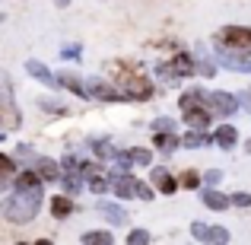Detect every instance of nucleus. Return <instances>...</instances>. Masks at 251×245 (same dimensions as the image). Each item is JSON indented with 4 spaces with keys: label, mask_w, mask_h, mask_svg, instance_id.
Instances as JSON below:
<instances>
[{
    "label": "nucleus",
    "mask_w": 251,
    "mask_h": 245,
    "mask_svg": "<svg viewBox=\"0 0 251 245\" xmlns=\"http://www.w3.org/2000/svg\"><path fill=\"white\" fill-rule=\"evenodd\" d=\"M42 207V185H23V188H13V194L3 204V217L6 223H29L32 217Z\"/></svg>",
    "instance_id": "1"
},
{
    "label": "nucleus",
    "mask_w": 251,
    "mask_h": 245,
    "mask_svg": "<svg viewBox=\"0 0 251 245\" xmlns=\"http://www.w3.org/2000/svg\"><path fill=\"white\" fill-rule=\"evenodd\" d=\"M178 109H181L184 121H188L191 128H197V131H207V124H210V105H207V92H201V89H188V92H181V99H178Z\"/></svg>",
    "instance_id": "2"
},
{
    "label": "nucleus",
    "mask_w": 251,
    "mask_h": 245,
    "mask_svg": "<svg viewBox=\"0 0 251 245\" xmlns=\"http://www.w3.org/2000/svg\"><path fill=\"white\" fill-rule=\"evenodd\" d=\"M118 83H121V89H124V96L127 99H137V102H143V99H153L156 96V86L150 77H143V74H137V70H118Z\"/></svg>",
    "instance_id": "3"
},
{
    "label": "nucleus",
    "mask_w": 251,
    "mask_h": 245,
    "mask_svg": "<svg viewBox=\"0 0 251 245\" xmlns=\"http://www.w3.org/2000/svg\"><path fill=\"white\" fill-rule=\"evenodd\" d=\"M111 191H115L118 197H140V201H153V188L143 182H137V178H130L127 172H115V178H111Z\"/></svg>",
    "instance_id": "4"
},
{
    "label": "nucleus",
    "mask_w": 251,
    "mask_h": 245,
    "mask_svg": "<svg viewBox=\"0 0 251 245\" xmlns=\"http://www.w3.org/2000/svg\"><path fill=\"white\" fill-rule=\"evenodd\" d=\"M86 89H89V99H99V102H124V89H115L111 83H105L102 77H92L86 80Z\"/></svg>",
    "instance_id": "5"
},
{
    "label": "nucleus",
    "mask_w": 251,
    "mask_h": 245,
    "mask_svg": "<svg viewBox=\"0 0 251 245\" xmlns=\"http://www.w3.org/2000/svg\"><path fill=\"white\" fill-rule=\"evenodd\" d=\"M248 51H239V48H226V45H216V57L220 64H226L229 70H239V74H251V61H248Z\"/></svg>",
    "instance_id": "6"
},
{
    "label": "nucleus",
    "mask_w": 251,
    "mask_h": 245,
    "mask_svg": "<svg viewBox=\"0 0 251 245\" xmlns=\"http://www.w3.org/2000/svg\"><path fill=\"white\" fill-rule=\"evenodd\" d=\"M159 74L166 77V80H175V77H191V74H197V61H194V57H188V54H175L169 64H162V67H159Z\"/></svg>",
    "instance_id": "7"
},
{
    "label": "nucleus",
    "mask_w": 251,
    "mask_h": 245,
    "mask_svg": "<svg viewBox=\"0 0 251 245\" xmlns=\"http://www.w3.org/2000/svg\"><path fill=\"white\" fill-rule=\"evenodd\" d=\"M220 42L229 45V48H239V51H251V29H245V26H229V29L220 32Z\"/></svg>",
    "instance_id": "8"
},
{
    "label": "nucleus",
    "mask_w": 251,
    "mask_h": 245,
    "mask_svg": "<svg viewBox=\"0 0 251 245\" xmlns=\"http://www.w3.org/2000/svg\"><path fill=\"white\" fill-rule=\"evenodd\" d=\"M191 236L201 242H229V229L226 226H210V223H191Z\"/></svg>",
    "instance_id": "9"
},
{
    "label": "nucleus",
    "mask_w": 251,
    "mask_h": 245,
    "mask_svg": "<svg viewBox=\"0 0 251 245\" xmlns=\"http://www.w3.org/2000/svg\"><path fill=\"white\" fill-rule=\"evenodd\" d=\"M207 105H210V111H216V115L229 118L235 109H239V99L229 96V92H207Z\"/></svg>",
    "instance_id": "10"
},
{
    "label": "nucleus",
    "mask_w": 251,
    "mask_h": 245,
    "mask_svg": "<svg viewBox=\"0 0 251 245\" xmlns=\"http://www.w3.org/2000/svg\"><path fill=\"white\" fill-rule=\"evenodd\" d=\"M19 124V111L13 105V89H10V77H3V134L13 131Z\"/></svg>",
    "instance_id": "11"
},
{
    "label": "nucleus",
    "mask_w": 251,
    "mask_h": 245,
    "mask_svg": "<svg viewBox=\"0 0 251 245\" xmlns=\"http://www.w3.org/2000/svg\"><path fill=\"white\" fill-rule=\"evenodd\" d=\"M25 70H29L32 77H35L38 83H45L48 89H61V77H54L48 67H45L42 61H25Z\"/></svg>",
    "instance_id": "12"
},
{
    "label": "nucleus",
    "mask_w": 251,
    "mask_h": 245,
    "mask_svg": "<svg viewBox=\"0 0 251 245\" xmlns=\"http://www.w3.org/2000/svg\"><path fill=\"white\" fill-rule=\"evenodd\" d=\"M150 178H153V185H156V191H162V194H172V191H175V188H178V185H181V182H178V178H175V175H172V172H169V169H162V165H156V169H153V172H150Z\"/></svg>",
    "instance_id": "13"
},
{
    "label": "nucleus",
    "mask_w": 251,
    "mask_h": 245,
    "mask_svg": "<svg viewBox=\"0 0 251 245\" xmlns=\"http://www.w3.org/2000/svg\"><path fill=\"white\" fill-rule=\"evenodd\" d=\"M99 214H102L108 223H115V226H127V210H124L121 204H115V201H99Z\"/></svg>",
    "instance_id": "14"
},
{
    "label": "nucleus",
    "mask_w": 251,
    "mask_h": 245,
    "mask_svg": "<svg viewBox=\"0 0 251 245\" xmlns=\"http://www.w3.org/2000/svg\"><path fill=\"white\" fill-rule=\"evenodd\" d=\"M35 169H38V175H42L45 182H57V178L64 175V172H61L64 165L54 163V160H45V156H38V160H35Z\"/></svg>",
    "instance_id": "15"
},
{
    "label": "nucleus",
    "mask_w": 251,
    "mask_h": 245,
    "mask_svg": "<svg viewBox=\"0 0 251 245\" xmlns=\"http://www.w3.org/2000/svg\"><path fill=\"white\" fill-rule=\"evenodd\" d=\"M201 201L207 204L210 210H226L229 204H232V197H226V194H220L216 188H203V194H201Z\"/></svg>",
    "instance_id": "16"
},
{
    "label": "nucleus",
    "mask_w": 251,
    "mask_h": 245,
    "mask_svg": "<svg viewBox=\"0 0 251 245\" xmlns=\"http://www.w3.org/2000/svg\"><path fill=\"white\" fill-rule=\"evenodd\" d=\"M61 86H64V89H70V92H76V96H83V99H89V89H86V83L74 74V70H64V74H61Z\"/></svg>",
    "instance_id": "17"
},
{
    "label": "nucleus",
    "mask_w": 251,
    "mask_h": 245,
    "mask_svg": "<svg viewBox=\"0 0 251 245\" xmlns=\"http://www.w3.org/2000/svg\"><path fill=\"white\" fill-rule=\"evenodd\" d=\"M213 140L220 143L223 150H229V147H235L239 143V131L232 128V124H223V128H216V134H213Z\"/></svg>",
    "instance_id": "18"
},
{
    "label": "nucleus",
    "mask_w": 251,
    "mask_h": 245,
    "mask_svg": "<svg viewBox=\"0 0 251 245\" xmlns=\"http://www.w3.org/2000/svg\"><path fill=\"white\" fill-rule=\"evenodd\" d=\"M153 143L162 150V153H172L175 147H184L181 143V137H175L172 131H156V137H153Z\"/></svg>",
    "instance_id": "19"
},
{
    "label": "nucleus",
    "mask_w": 251,
    "mask_h": 245,
    "mask_svg": "<svg viewBox=\"0 0 251 245\" xmlns=\"http://www.w3.org/2000/svg\"><path fill=\"white\" fill-rule=\"evenodd\" d=\"M51 214L61 217V220H64V217H70V214H74V197H70V194L51 197Z\"/></svg>",
    "instance_id": "20"
},
{
    "label": "nucleus",
    "mask_w": 251,
    "mask_h": 245,
    "mask_svg": "<svg viewBox=\"0 0 251 245\" xmlns=\"http://www.w3.org/2000/svg\"><path fill=\"white\" fill-rule=\"evenodd\" d=\"M61 182H64V188H67V194H80V191H83V178H80V172H64Z\"/></svg>",
    "instance_id": "21"
},
{
    "label": "nucleus",
    "mask_w": 251,
    "mask_h": 245,
    "mask_svg": "<svg viewBox=\"0 0 251 245\" xmlns=\"http://www.w3.org/2000/svg\"><path fill=\"white\" fill-rule=\"evenodd\" d=\"M181 143H184V147H188V150H197V147H207V143H210V137L207 134H201V131H191V134H184L181 137Z\"/></svg>",
    "instance_id": "22"
},
{
    "label": "nucleus",
    "mask_w": 251,
    "mask_h": 245,
    "mask_svg": "<svg viewBox=\"0 0 251 245\" xmlns=\"http://www.w3.org/2000/svg\"><path fill=\"white\" fill-rule=\"evenodd\" d=\"M83 242H86V245H111V242H115V236L105 233V229H96V233H86Z\"/></svg>",
    "instance_id": "23"
},
{
    "label": "nucleus",
    "mask_w": 251,
    "mask_h": 245,
    "mask_svg": "<svg viewBox=\"0 0 251 245\" xmlns=\"http://www.w3.org/2000/svg\"><path fill=\"white\" fill-rule=\"evenodd\" d=\"M86 178H89V188L96 191V194H105V191L111 188V182L102 175V172H92V175H86Z\"/></svg>",
    "instance_id": "24"
},
{
    "label": "nucleus",
    "mask_w": 251,
    "mask_h": 245,
    "mask_svg": "<svg viewBox=\"0 0 251 245\" xmlns=\"http://www.w3.org/2000/svg\"><path fill=\"white\" fill-rule=\"evenodd\" d=\"M194 61H197V74H201V77H213V74H216V67L207 61V57H203V51H197Z\"/></svg>",
    "instance_id": "25"
},
{
    "label": "nucleus",
    "mask_w": 251,
    "mask_h": 245,
    "mask_svg": "<svg viewBox=\"0 0 251 245\" xmlns=\"http://www.w3.org/2000/svg\"><path fill=\"white\" fill-rule=\"evenodd\" d=\"M92 150H96V156H102V160H118V150L108 147V143H102V140L92 143Z\"/></svg>",
    "instance_id": "26"
},
{
    "label": "nucleus",
    "mask_w": 251,
    "mask_h": 245,
    "mask_svg": "<svg viewBox=\"0 0 251 245\" xmlns=\"http://www.w3.org/2000/svg\"><path fill=\"white\" fill-rule=\"evenodd\" d=\"M0 163H3V172H0V178H3V185H6L10 178H16V163H13V156H10V153H6Z\"/></svg>",
    "instance_id": "27"
},
{
    "label": "nucleus",
    "mask_w": 251,
    "mask_h": 245,
    "mask_svg": "<svg viewBox=\"0 0 251 245\" xmlns=\"http://www.w3.org/2000/svg\"><path fill=\"white\" fill-rule=\"evenodd\" d=\"M127 242H134V245H147V242H150V233H147V229H130V233H127Z\"/></svg>",
    "instance_id": "28"
},
{
    "label": "nucleus",
    "mask_w": 251,
    "mask_h": 245,
    "mask_svg": "<svg viewBox=\"0 0 251 245\" xmlns=\"http://www.w3.org/2000/svg\"><path fill=\"white\" fill-rule=\"evenodd\" d=\"M61 165H64L67 172H76V169H83V163H80V156H76V153H67V156L61 160Z\"/></svg>",
    "instance_id": "29"
},
{
    "label": "nucleus",
    "mask_w": 251,
    "mask_h": 245,
    "mask_svg": "<svg viewBox=\"0 0 251 245\" xmlns=\"http://www.w3.org/2000/svg\"><path fill=\"white\" fill-rule=\"evenodd\" d=\"M127 156H130L137 165H147L150 160H153V156H150V150H127Z\"/></svg>",
    "instance_id": "30"
},
{
    "label": "nucleus",
    "mask_w": 251,
    "mask_h": 245,
    "mask_svg": "<svg viewBox=\"0 0 251 245\" xmlns=\"http://www.w3.org/2000/svg\"><path fill=\"white\" fill-rule=\"evenodd\" d=\"M178 182H181V188H197V185H201V175H197V172H184Z\"/></svg>",
    "instance_id": "31"
},
{
    "label": "nucleus",
    "mask_w": 251,
    "mask_h": 245,
    "mask_svg": "<svg viewBox=\"0 0 251 245\" xmlns=\"http://www.w3.org/2000/svg\"><path fill=\"white\" fill-rule=\"evenodd\" d=\"M80 54H83L80 45H67V48H61V57H67V61H74V57L80 61Z\"/></svg>",
    "instance_id": "32"
},
{
    "label": "nucleus",
    "mask_w": 251,
    "mask_h": 245,
    "mask_svg": "<svg viewBox=\"0 0 251 245\" xmlns=\"http://www.w3.org/2000/svg\"><path fill=\"white\" fill-rule=\"evenodd\" d=\"M232 204H235V207H251V194H248V191H235Z\"/></svg>",
    "instance_id": "33"
},
{
    "label": "nucleus",
    "mask_w": 251,
    "mask_h": 245,
    "mask_svg": "<svg viewBox=\"0 0 251 245\" xmlns=\"http://www.w3.org/2000/svg\"><path fill=\"white\" fill-rule=\"evenodd\" d=\"M220 178H223L220 169H207V172H203V182H207V185H220Z\"/></svg>",
    "instance_id": "34"
},
{
    "label": "nucleus",
    "mask_w": 251,
    "mask_h": 245,
    "mask_svg": "<svg viewBox=\"0 0 251 245\" xmlns=\"http://www.w3.org/2000/svg\"><path fill=\"white\" fill-rule=\"evenodd\" d=\"M16 156H23V160H38V156L32 153V150L25 147V143H19V147H16Z\"/></svg>",
    "instance_id": "35"
},
{
    "label": "nucleus",
    "mask_w": 251,
    "mask_h": 245,
    "mask_svg": "<svg viewBox=\"0 0 251 245\" xmlns=\"http://www.w3.org/2000/svg\"><path fill=\"white\" fill-rule=\"evenodd\" d=\"M42 109H54V111H64L61 102H54V99H42Z\"/></svg>",
    "instance_id": "36"
},
{
    "label": "nucleus",
    "mask_w": 251,
    "mask_h": 245,
    "mask_svg": "<svg viewBox=\"0 0 251 245\" xmlns=\"http://www.w3.org/2000/svg\"><path fill=\"white\" fill-rule=\"evenodd\" d=\"M153 131H172V121L169 118H159V121L153 124Z\"/></svg>",
    "instance_id": "37"
},
{
    "label": "nucleus",
    "mask_w": 251,
    "mask_h": 245,
    "mask_svg": "<svg viewBox=\"0 0 251 245\" xmlns=\"http://www.w3.org/2000/svg\"><path fill=\"white\" fill-rule=\"evenodd\" d=\"M54 3H57V6H70V0H54Z\"/></svg>",
    "instance_id": "38"
},
{
    "label": "nucleus",
    "mask_w": 251,
    "mask_h": 245,
    "mask_svg": "<svg viewBox=\"0 0 251 245\" xmlns=\"http://www.w3.org/2000/svg\"><path fill=\"white\" fill-rule=\"evenodd\" d=\"M245 150H248V153H251V140H248V143H245Z\"/></svg>",
    "instance_id": "39"
},
{
    "label": "nucleus",
    "mask_w": 251,
    "mask_h": 245,
    "mask_svg": "<svg viewBox=\"0 0 251 245\" xmlns=\"http://www.w3.org/2000/svg\"><path fill=\"white\" fill-rule=\"evenodd\" d=\"M248 99H251V89H248Z\"/></svg>",
    "instance_id": "40"
}]
</instances>
